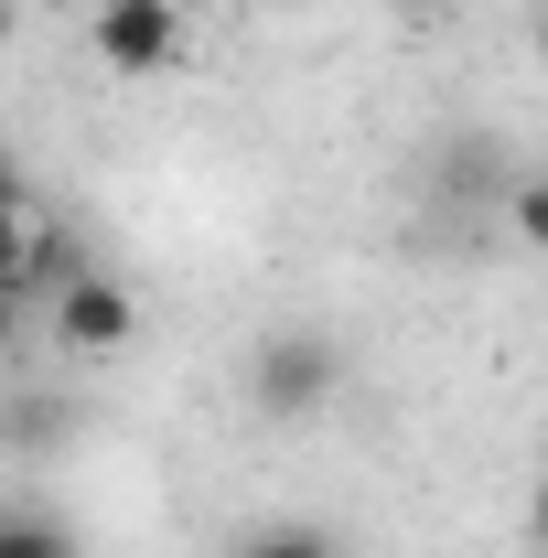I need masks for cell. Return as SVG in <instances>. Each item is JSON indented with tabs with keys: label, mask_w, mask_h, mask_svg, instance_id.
Here are the masks:
<instances>
[{
	"label": "cell",
	"mask_w": 548,
	"mask_h": 558,
	"mask_svg": "<svg viewBox=\"0 0 548 558\" xmlns=\"http://www.w3.org/2000/svg\"><path fill=\"white\" fill-rule=\"evenodd\" d=\"M334 387H344V344L334 333H270V344L248 354V398H259L270 418L334 409Z\"/></svg>",
	"instance_id": "1"
},
{
	"label": "cell",
	"mask_w": 548,
	"mask_h": 558,
	"mask_svg": "<svg viewBox=\"0 0 548 558\" xmlns=\"http://www.w3.org/2000/svg\"><path fill=\"white\" fill-rule=\"evenodd\" d=\"M86 44H97L108 75H162L183 54V11H172V0H97V11H86Z\"/></svg>",
	"instance_id": "2"
},
{
	"label": "cell",
	"mask_w": 548,
	"mask_h": 558,
	"mask_svg": "<svg viewBox=\"0 0 548 558\" xmlns=\"http://www.w3.org/2000/svg\"><path fill=\"white\" fill-rule=\"evenodd\" d=\"M130 333H140V301L119 290V279L75 269L65 290H55V344H65V354H119Z\"/></svg>",
	"instance_id": "3"
},
{
	"label": "cell",
	"mask_w": 548,
	"mask_h": 558,
	"mask_svg": "<svg viewBox=\"0 0 548 558\" xmlns=\"http://www.w3.org/2000/svg\"><path fill=\"white\" fill-rule=\"evenodd\" d=\"M226 558H344L334 526H312V515H270V526H248Z\"/></svg>",
	"instance_id": "4"
},
{
	"label": "cell",
	"mask_w": 548,
	"mask_h": 558,
	"mask_svg": "<svg viewBox=\"0 0 548 558\" xmlns=\"http://www.w3.org/2000/svg\"><path fill=\"white\" fill-rule=\"evenodd\" d=\"M505 215H516V236H527V247H548V172L505 183Z\"/></svg>",
	"instance_id": "5"
},
{
	"label": "cell",
	"mask_w": 548,
	"mask_h": 558,
	"mask_svg": "<svg viewBox=\"0 0 548 558\" xmlns=\"http://www.w3.org/2000/svg\"><path fill=\"white\" fill-rule=\"evenodd\" d=\"M0 558H75V548L44 526V515H11V526H0Z\"/></svg>",
	"instance_id": "6"
},
{
	"label": "cell",
	"mask_w": 548,
	"mask_h": 558,
	"mask_svg": "<svg viewBox=\"0 0 548 558\" xmlns=\"http://www.w3.org/2000/svg\"><path fill=\"white\" fill-rule=\"evenodd\" d=\"M398 11H419V22H441V11H452V0H398Z\"/></svg>",
	"instance_id": "7"
},
{
	"label": "cell",
	"mask_w": 548,
	"mask_h": 558,
	"mask_svg": "<svg viewBox=\"0 0 548 558\" xmlns=\"http://www.w3.org/2000/svg\"><path fill=\"white\" fill-rule=\"evenodd\" d=\"M527 526H538V537H548V484H538V505H527Z\"/></svg>",
	"instance_id": "8"
},
{
	"label": "cell",
	"mask_w": 548,
	"mask_h": 558,
	"mask_svg": "<svg viewBox=\"0 0 548 558\" xmlns=\"http://www.w3.org/2000/svg\"><path fill=\"white\" fill-rule=\"evenodd\" d=\"M259 11H301V0H259Z\"/></svg>",
	"instance_id": "9"
},
{
	"label": "cell",
	"mask_w": 548,
	"mask_h": 558,
	"mask_svg": "<svg viewBox=\"0 0 548 558\" xmlns=\"http://www.w3.org/2000/svg\"><path fill=\"white\" fill-rule=\"evenodd\" d=\"M538 54H548V11H538Z\"/></svg>",
	"instance_id": "10"
}]
</instances>
